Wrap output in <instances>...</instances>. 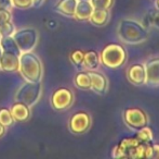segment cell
<instances>
[{"mask_svg":"<svg viewBox=\"0 0 159 159\" xmlns=\"http://www.w3.org/2000/svg\"><path fill=\"white\" fill-rule=\"evenodd\" d=\"M90 1L94 9H106V10H109L113 7L115 0H90Z\"/></svg>","mask_w":159,"mask_h":159,"instance_id":"obj_25","label":"cell"},{"mask_svg":"<svg viewBox=\"0 0 159 159\" xmlns=\"http://www.w3.org/2000/svg\"><path fill=\"white\" fill-rule=\"evenodd\" d=\"M145 158L148 159H159V144H146Z\"/></svg>","mask_w":159,"mask_h":159,"instance_id":"obj_22","label":"cell"},{"mask_svg":"<svg viewBox=\"0 0 159 159\" xmlns=\"http://www.w3.org/2000/svg\"><path fill=\"white\" fill-rule=\"evenodd\" d=\"M15 31L16 30H15V26H14V24L12 23V21L0 24V34H1L2 37L12 36Z\"/></svg>","mask_w":159,"mask_h":159,"instance_id":"obj_23","label":"cell"},{"mask_svg":"<svg viewBox=\"0 0 159 159\" xmlns=\"http://www.w3.org/2000/svg\"><path fill=\"white\" fill-rule=\"evenodd\" d=\"M15 121L13 119L12 115H11V111L7 107H2L0 108V123L4 127H11V125L14 123Z\"/></svg>","mask_w":159,"mask_h":159,"instance_id":"obj_21","label":"cell"},{"mask_svg":"<svg viewBox=\"0 0 159 159\" xmlns=\"http://www.w3.org/2000/svg\"><path fill=\"white\" fill-rule=\"evenodd\" d=\"M109 17H111V12L106 9H94L91 14L89 21L95 26H104L108 23Z\"/></svg>","mask_w":159,"mask_h":159,"instance_id":"obj_16","label":"cell"},{"mask_svg":"<svg viewBox=\"0 0 159 159\" xmlns=\"http://www.w3.org/2000/svg\"><path fill=\"white\" fill-rule=\"evenodd\" d=\"M4 133H6V127L0 123V137H2L4 135Z\"/></svg>","mask_w":159,"mask_h":159,"instance_id":"obj_31","label":"cell"},{"mask_svg":"<svg viewBox=\"0 0 159 159\" xmlns=\"http://www.w3.org/2000/svg\"><path fill=\"white\" fill-rule=\"evenodd\" d=\"M144 67L146 71V84L152 86L159 85V57L147 60Z\"/></svg>","mask_w":159,"mask_h":159,"instance_id":"obj_11","label":"cell"},{"mask_svg":"<svg viewBox=\"0 0 159 159\" xmlns=\"http://www.w3.org/2000/svg\"><path fill=\"white\" fill-rule=\"evenodd\" d=\"M93 8L92 3L89 0H79L76 6V10L74 13V17L78 21H88L92 14Z\"/></svg>","mask_w":159,"mask_h":159,"instance_id":"obj_14","label":"cell"},{"mask_svg":"<svg viewBox=\"0 0 159 159\" xmlns=\"http://www.w3.org/2000/svg\"><path fill=\"white\" fill-rule=\"evenodd\" d=\"M46 0H33V7H40L44 3Z\"/></svg>","mask_w":159,"mask_h":159,"instance_id":"obj_30","label":"cell"},{"mask_svg":"<svg viewBox=\"0 0 159 159\" xmlns=\"http://www.w3.org/2000/svg\"><path fill=\"white\" fill-rule=\"evenodd\" d=\"M78 0H59L55 3L54 10L65 17H73L76 10Z\"/></svg>","mask_w":159,"mask_h":159,"instance_id":"obj_15","label":"cell"},{"mask_svg":"<svg viewBox=\"0 0 159 159\" xmlns=\"http://www.w3.org/2000/svg\"><path fill=\"white\" fill-rule=\"evenodd\" d=\"M74 99H75V96L70 89L66 87H60L53 92L50 102L54 110L64 111L70 108L71 105L74 104Z\"/></svg>","mask_w":159,"mask_h":159,"instance_id":"obj_6","label":"cell"},{"mask_svg":"<svg viewBox=\"0 0 159 159\" xmlns=\"http://www.w3.org/2000/svg\"><path fill=\"white\" fill-rule=\"evenodd\" d=\"M12 21V13L8 9H0V24Z\"/></svg>","mask_w":159,"mask_h":159,"instance_id":"obj_27","label":"cell"},{"mask_svg":"<svg viewBox=\"0 0 159 159\" xmlns=\"http://www.w3.org/2000/svg\"><path fill=\"white\" fill-rule=\"evenodd\" d=\"M19 72L25 81L41 82L43 77V66L40 58L33 51L22 52L19 57Z\"/></svg>","mask_w":159,"mask_h":159,"instance_id":"obj_2","label":"cell"},{"mask_svg":"<svg viewBox=\"0 0 159 159\" xmlns=\"http://www.w3.org/2000/svg\"><path fill=\"white\" fill-rule=\"evenodd\" d=\"M1 37H2V36H1V34H0V40H1Z\"/></svg>","mask_w":159,"mask_h":159,"instance_id":"obj_34","label":"cell"},{"mask_svg":"<svg viewBox=\"0 0 159 159\" xmlns=\"http://www.w3.org/2000/svg\"><path fill=\"white\" fill-rule=\"evenodd\" d=\"M42 95V84L41 82H30L25 81L19 88L16 89L14 95L15 102H21L30 107H34Z\"/></svg>","mask_w":159,"mask_h":159,"instance_id":"obj_4","label":"cell"},{"mask_svg":"<svg viewBox=\"0 0 159 159\" xmlns=\"http://www.w3.org/2000/svg\"><path fill=\"white\" fill-rule=\"evenodd\" d=\"M78 1H79V0H78ZM89 1H90V0H89Z\"/></svg>","mask_w":159,"mask_h":159,"instance_id":"obj_35","label":"cell"},{"mask_svg":"<svg viewBox=\"0 0 159 159\" xmlns=\"http://www.w3.org/2000/svg\"><path fill=\"white\" fill-rule=\"evenodd\" d=\"M75 86L79 89H90L91 88V80L88 71H81L75 75L74 79Z\"/></svg>","mask_w":159,"mask_h":159,"instance_id":"obj_19","label":"cell"},{"mask_svg":"<svg viewBox=\"0 0 159 159\" xmlns=\"http://www.w3.org/2000/svg\"><path fill=\"white\" fill-rule=\"evenodd\" d=\"M127 79L133 85L146 84V71L143 63H134L127 70Z\"/></svg>","mask_w":159,"mask_h":159,"instance_id":"obj_9","label":"cell"},{"mask_svg":"<svg viewBox=\"0 0 159 159\" xmlns=\"http://www.w3.org/2000/svg\"><path fill=\"white\" fill-rule=\"evenodd\" d=\"M151 24L155 27L159 28V10L157 9V11H155L154 13L151 14Z\"/></svg>","mask_w":159,"mask_h":159,"instance_id":"obj_28","label":"cell"},{"mask_svg":"<svg viewBox=\"0 0 159 159\" xmlns=\"http://www.w3.org/2000/svg\"><path fill=\"white\" fill-rule=\"evenodd\" d=\"M101 63L109 69H118L127 61V51L120 44L111 42L102 49L100 53Z\"/></svg>","mask_w":159,"mask_h":159,"instance_id":"obj_3","label":"cell"},{"mask_svg":"<svg viewBox=\"0 0 159 159\" xmlns=\"http://www.w3.org/2000/svg\"><path fill=\"white\" fill-rule=\"evenodd\" d=\"M91 117L86 111H77L70 117L68 121V129L74 134H84L90 129Z\"/></svg>","mask_w":159,"mask_h":159,"instance_id":"obj_8","label":"cell"},{"mask_svg":"<svg viewBox=\"0 0 159 159\" xmlns=\"http://www.w3.org/2000/svg\"><path fill=\"white\" fill-rule=\"evenodd\" d=\"M10 111L13 119L16 122L27 121L30 117V107L21 102H15L10 107Z\"/></svg>","mask_w":159,"mask_h":159,"instance_id":"obj_13","label":"cell"},{"mask_svg":"<svg viewBox=\"0 0 159 159\" xmlns=\"http://www.w3.org/2000/svg\"><path fill=\"white\" fill-rule=\"evenodd\" d=\"M89 75L91 80V88L96 94L103 95L108 89V80L103 73L98 72V70H89Z\"/></svg>","mask_w":159,"mask_h":159,"instance_id":"obj_10","label":"cell"},{"mask_svg":"<svg viewBox=\"0 0 159 159\" xmlns=\"http://www.w3.org/2000/svg\"><path fill=\"white\" fill-rule=\"evenodd\" d=\"M136 138L142 143H151L154 138L153 130H152L149 127H147V125L141 127V129L138 130Z\"/></svg>","mask_w":159,"mask_h":159,"instance_id":"obj_20","label":"cell"},{"mask_svg":"<svg viewBox=\"0 0 159 159\" xmlns=\"http://www.w3.org/2000/svg\"><path fill=\"white\" fill-rule=\"evenodd\" d=\"M117 35L126 45H139L147 40L149 33L147 27L134 19H122L117 26Z\"/></svg>","mask_w":159,"mask_h":159,"instance_id":"obj_1","label":"cell"},{"mask_svg":"<svg viewBox=\"0 0 159 159\" xmlns=\"http://www.w3.org/2000/svg\"><path fill=\"white\" fill-rule=\"evenodd\" d=\"M1 53H2V50H1V48H0V59H1ZM0 72H1V67H0Z\"/></svg>","mask_w":159,"mask_h":159,"instance_id":"obj_33","label":"cell"},{"mask_svg":"<svg viewBox=\"0 0 159 159\" xmlns=\"http://www.w3.org/2000/svg\"><path fill=\"white\" fill-rule=\"evenodd\" d=\"M19 57L14 53L2 52L0 59V67L2 72H17L19 71Z\"/></svg>","mask_w":159,"mask_h":159,"instance_id":"obj_12","label":"cell"},{"mask_svg":"<svg viewBox=\"0 0 159 159\" xmlns=\"http://www.w3.org/2000/svg\"><path fill=\"white\" fill-rule=\"evenodd\" d=\"M124 119L126 124L132 130L141 129V127L148 124L149 121L147 113L144 110L136 108V107L126 109L124 112Z\"/></svg>","mask_w":159,"mask_h":159,"instance_id":"obj_7","label":"cell"},{"mask_svg":"<svg viewBox=\"0 0 159 159\" xmlns=\"http://www.w3.org/2000/svg\"><path fill=\"white\" fill-rule=\"evenodd\" d=\"M101 64L100 53L95 50H88L84 52V62L82 67L86 68L87 70H98V68Z\"/></svg>","mask_w":159,"mask_h":159,"instance_id":"obj_17","label":"cell"},{"mask_svg":"<svg viewBox=\"0 0 159 159\" xmlns=\"http://www.w3.org/2000/svg\"><path fill=\"white\" fill-rule=\"evenodd\" d=\"M12 6L21 10H26L33 7V0H11Z\"/></svg>","mask_w":159,"mask_h":159,"instance_id":"obj_26","label":"cell"},{"mask_svg":"<svg viewBox=\"0 0 159 159\" xmlns=\"http://www.w3.org/2000/svg\"><path fill=\"white\" fill-rule=\"evenodd\" d=\"M12 2L11 0H0V9H8L11 10L12 9Z\"/></svg>","mask_w":159,"mask_h":159,"instance_id":"obj_29","label":"cell"},{"mask_svg":"<svg viewBox=\"0 0 159 159\" xmlns=\"http://www.w3.org/2000/svg\"><path fill=\"white\" fill-rule=\"evenodd\" d=\"M12 36L16 42L21 52L33 51L38 42V32L36 28L33 27H24L17 30Z\"/></svg>","mask_w":159,"mask_h":159,"instance_id":"obj_5","label":"cell"},{"mask_svg":"<svg viewBox=\"0 0 159 159\" xmlns=\"http://www.w3.org/2000/svg\"><path fill=\"white\" fill-rule=\"evenodd\" d=\"M0 48H1L2 52L14 53V55H16V56H20L22 53L19 46H17L16 42L13 38V36L1 37V40H0Z\"/></svg>","mask_w":159,"mask_h":159,"instance_id":"obj_18","label":"cell"},{"mask_svg":"<svg viewBox=\"0 0 159 159\" xmlns=\"http://www.w3.org/2000/svg\"><path fill=\"white\" fill-rule=\"evenodd\" d=\"M84 52L80 49H76L70 53V61L75 64L76 67H82V62H84Z\"/></svg>","mask_w":159,"mask_h":159,"instance_id":"obj_24","label":"cell"},{"mask_svg":"<svg viewBox=\"0 0 159 159\" xmlns=\"http://www.w3.org/2000/svg\"><path fill=\"white\" fill-rule=\"evenodd\" d=\"M155 6H156V8L159 10V0H156V1H155Z\"/></svg>","mask_w":159,"mask_h":159,"instance_id":"obj_32","label":"cell"}]
</instances>
